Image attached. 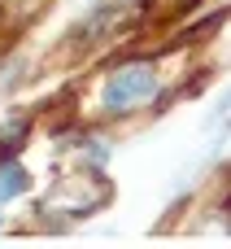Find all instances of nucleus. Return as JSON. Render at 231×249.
<instances>
[{
    "instance_id": "obj_1",
    "label": "nucleus",
    "mask_w": 231,
    "mask_h": 249,
    "mask_svg": "<svg viewBox=\"0 0 231 249\" xmlns=\"http://www.w3.org/2000/svg\"><path fill=\"white\" fill-rule=\"evenodd\" d=\"M153 92H157V70H153V66H122L118 74H109V83H105V92H100V105H105L109 114H122V109H131V105L148 101Z\"/></svg>"
},
{
    "instance_id": "obj_2",
    "label": "nucleus",
    "mask_w": 231,
    "mask_h": 249,
    "mask_svg": "<svg viewBox=\"0 0 231 249\" xmlns=\"http://www.w3.org/2000/svg\"><path fill=\"white\" fill-rule=\"evenodd\" d=\"M26 188H31V175H26L17 162H4V166H0V206L13 201V197H22Z\"/></svg>"
}]
</instances>
